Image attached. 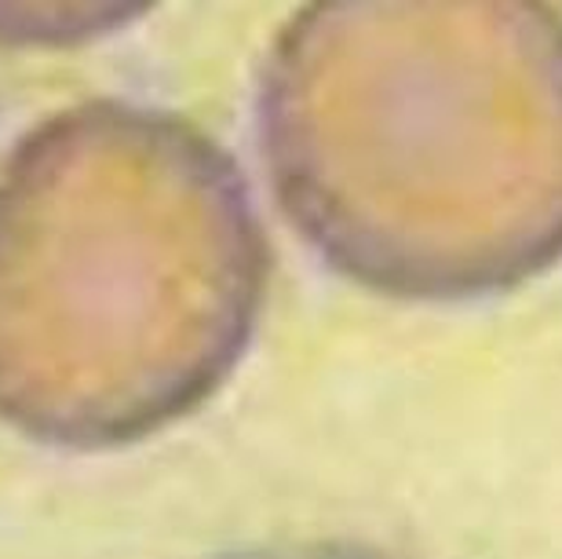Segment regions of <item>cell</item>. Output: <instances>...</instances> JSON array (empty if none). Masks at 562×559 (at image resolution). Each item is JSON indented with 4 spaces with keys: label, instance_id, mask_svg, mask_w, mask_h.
I'll return each instance as SVG.
<instances>
[{
    "label": "cell",
    "instance_id": "6da1fadb",
    "mask_svg": "<svg viewBox=\"0 0 562 559\" xmlns=\"http://www.w3.org/2000/svg\"><path fill=\"white\" fill-rule=\"evenodd\" d=\"M278 209L347 282L508 293L562 264V11L537 0H322L260 85Z\"/></svg>",
    "mask_w": 562,
    "mask_h": 559
},
{
    "label": "cell",
    "instance_id": "7a4b0ae2",
    "mask_svg": "<svg viewBox=\"0 0 562 559\" xmlns=\"http://www.w3.org/2000/svg\"><path fill=\"white\" fill-rule=\"evenodd\" d=\"M271 245L198 125L117 99L41 121L0 172V421L106 450L216 395L260 322Z\"/></svg>",
    "mask_w": 562,
    "mask_h": 559
},
{
    "label": "cell",
    "instance_id": "3957f363",
    "mask_svg": "<svg viewBox=\"0 0 562 559\" xmlns=\"http://www.w3.org/2000/svg\"><path fill=\"white\" fill-rule=\"evenodd\" d=\"M212 559H398L373 545H358V541H318V538H303V541H274V545H252V549H234Z\"/></svg>",
    "mask_w": 562,
    "mask_h": 559
}]
</instances>
